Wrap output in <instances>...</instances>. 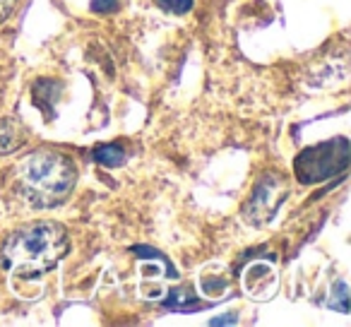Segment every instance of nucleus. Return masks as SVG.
<instances>
[{"instance_id":"nucleus-1","label":"nucleus","mask_w":351,"mask_h":327,"mask_svg":"<svg viewBox=\"0 0 351 327\" xmlns=\"http://www.w3.org/2000/svg\"><path fill=\"white\" fill-rule=\"evenodd\" d=\"M77 167L63 152L41 147L25 156L15 169V191L27 205L36 210H53L63 205L75 191Z\"/></svg>"},{"instance_id":"nucleus-2","label":"nucleus","mask_w":351,"mask_h":327,"mask_svg":"<svg viewBox=\"0 0 351 327\" xmlns=\"http://www.w3.org/2000/svg\"><path fill=\"white\" fill-rule=\"evenodd\" d=\"M70 250V234L58 221H34L12 231L3 245V265L20 279H39Z\"/></svg>"},{"instance_id":"nucleus-3","label":"nucleus","mask_w":351,"mask_h":327,"mask_svg":"<svg viewBox=\"0 0 351 327\" xmlns=\"http://www.w3.org/2000/svg\"><path fill=\"white\" fill-rule=\"evenodd\" d=\"M351 161V147L346 137H335L325 140L320 145L306 147L301 154L293 159V173L296 181L303 186L330 181L346 171Z\"/></svg>"},{"instance_id":"nucleus-4","label":"nucleus","mask_w":351,"mask_h":327,"mask_svg":"<svg viewBox=\"0 0 351 327\" xmlns=\"http://www.w3.org/2000/svg\"><path fill=\"white\" fill-rule=\"evenodd\" d=\"M289 193V183L282 178V173H265L258 181V186L250 193V200L243 207V217L248 224L263 226L277 215L284 197Z\"/></svg>"},{"instance_id":"nucleus-5","label":"nucleus","mask_w":351,"mask_h":327,"mask_svg":"<svg viewBox=\"0 0 351 327\" xmlns=\"http://www.w3.org/2000/svg\"><path fill=\"white\" fill-rule=\"evenodd\" d=\"M25 140V132L15 121H0V154H12Z\"/></svg>"},{"instance_id":"nucleus-6","label":"nucleus","mask_w":351,"mask_h":327,"mask_svg":"<svg viewBox=\"0 0 351 327\" xmlns=\"http://www.w3.org/2000/svg\"><path fill=\"white\" fill-rule=\"evenodd\" d=\"M94 154V161L101 164V167H108V169H116L121 164H125V149L121 145H101L92 152Z\"/></svg>"},{"instance_id":"nucleus-7","label":"nucleus","mask_w":351,"mask_h":327,"mask_svg":"<svg viewBox=\"0 0 351 327\" xmlns=\"http://www.w3.org/2000/svg\"><path fill=\"white\" fill-rule=\"evenodd\" d=\"M330 306L339 313H349V287L344 282H337L335 289H332V298Z\"/></svg>"},{"instance_id":"nucleus-8","label":"nucleus","mask_w":351,"mask_h":327,"mask_svg":"<svg viewBox=\"0 0 351 327\" xmlns=\"http://www.w3.org/2000/svg\"><path fill=\"white\" fill-rule=\"evenodd\" d=\"M154 3L171 15H186L193 8V0H154Z\"/></svg>"},{"instance_id":"nucleus-9","label":"nucleus","mask_w":351,"mask_h":327,"mask_svg":"<svg viewBox=\"0 0 351 327\" xmlns=\"http://www.w3.org/2000/svg\"><path fill=\"white\" fill-rule=\"evenodd\" d=\"M92 10L108 15V12L118 10V0H92Z\"/></svg>"},{"instance_id":"nucleus-10","label":"nucleus","mask_w":351,"mask_h":327,"mask_svg":"<svg viewBox=\"0 0 351 327\" xmlns=\"http://www.w3.org/2000/svg\"><path fill=\"white\" fill-rule=\"evenodd\" d=\"M17 8V0H0V25H5Z\"/></svg>"},{"instance_id":"nucleus-11","label":"nucleus","mask_w":351,"mask_h":327,"mask_svg":"<svg viewBox=\"0 0 351 327\" xmlns=\"http://www.w3.org/2000/svg\"><path fill=\"white\" fill-rule=\"evenodd\" d=\"M212 325H236V315H229V317H215Z\"/></svg>"}]
</instances>
